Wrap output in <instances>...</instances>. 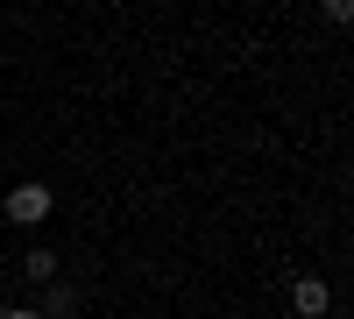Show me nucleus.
I'll use <instances>...</instances> for the list:
<instances>
[{"label":"nucleus","mask_w":354,"mask_h":319,"mask_svg":"<svg viewBox=\"0 0 354 319\" xmlns=\"http://www.w3.org/2000/svg\"><path fill=\"white\" fill-rule=\"evenodd\" d=\"M290 312H298V319H326L333 312V284L312 277V270H298V277H290Z\"/></svg>","instance_id":"1"},{"label":"nucleus","mask_w":354,"mask_h":319,"mask_svg":"<svg viewBox=\"0 0 354 319\" xmlns=\"http://www.w3.org/2000/svg\"><path fill=\"white\" fill-rule=\"evenodd\" d=\"M50 206H57L50 185H15V192H8V220H15V227H43Z\"/></svg>","instance_id":"2"},{"label":"nucleus","mask_w":354,"mask_h":319,"mask_svg":"<svg viewBox=\"0 0 354 319\" xmlns=\"http://www.w3.org/2000/svg\"><path fill=\"white\" fill-rule=\"evenodd\" d=\"M28 277H36V284H57V255L50 248H28V263H21Z\"/></svg>","instance_id":"3"},{"label":"nucleus","mask_w":354,"mask_h":319,"mask_svg":"<svg viewBox=\"0 0 354 319\" xmlns=\"http://www.w3.org/2000/svg\"><path fill=\"white\" fill-rule=\"evenodd\" d=\"M50 312H57V319H71V312H78V298L64 291V284H50Z\"/></svg>","instance_id":"4"},{"label":"nucleus","mask_w":354,"mask_h":319,"mask_svg":"<svg viewBox=\"0 0 354 319\" xmlns=\"http://www.w3.org/2000/svg\"><path fill=\"white\" fill-rule=\"evenodd\" d=\"M326 21L333 28H354V0H326Z\"/></svg>","instance_id":"5"},{"label":"nucleus","mask_w":354,"mask_h":319,"mask_svg":"<svg viewBox=\"0 0 354 319\" xmlns=\"http://www.w3.org/2000/svg\"><path fill=\"white\" fill-rule=\"evenodd\" d=\"M0 319H43L36 305H0Z\"/></svg>","instance_id":"6"}]
</instances>
